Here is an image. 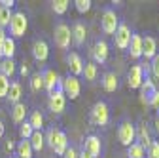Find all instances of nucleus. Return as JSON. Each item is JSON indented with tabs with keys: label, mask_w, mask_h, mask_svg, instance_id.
I'll return each mask as SVG.
<instances>
[{
	"label": "nucleus",
	"mask_w": 159,
	"mask_h": 158,
	"mask_svg": "<svg viewBox=\"0 0 159 158\" xmlns=\"http://www.w3.org/2000/svg\"><path fill=\"white\" fill-rule=\"evenodd\" d=\"M44 137H46L48 145L55 151V154L63 156V154L66 152V149H68V137H66V133H65V131L51 128V130H48V133H46Z\"/></svg>",
	"instance_id": "1"
},
{
	"label": "nucleus",
	"mask_w": 159,
	"mask_h": 158,
	"mask_svg": "<svg viewBox=\"0 0 159 158\" xmlns=\"http://www.w3.org/2000/svg\"><path fill=\"white\" fill-rule=\"evenodd\" d=\"M10 34H11V38H21V36H25V32H27V27H29V19H27V15L23 13V12H15L13 15H11V19H10Z\"/></svg>",
	"instance_id": "2"
},
{
	"label": "nucleus",
	"mask_w": 159,
	"mask_h": 158,
	"mask_svg": "<svg viewBox=\"0 0 159 158\" xmlns=\"http://www.w3.org/2000/svg\"><path fill=\"white\" fill-rule=\"evenodd\" d=\"M110 120V111L104 101H97L91 109V122L95 126H106Z\"/></svg>",
	"instance_id": "3"
},
{
	"label": "nucleus",
	"mask_w": 159,
	"mask_h": 158,
	"mask_svg": "<svg viewBox=\"0 0 159 158\" xmlns=\"http://www.w3.org/2000/svg\"><path fill=\"white\" fill-rule=\"evenodd\" d=\"M117 139H119V143L125 145V147L133 145L134 139H136V128L129 120H123L121 124L117 126Z\"/></svg>",
	"instance_id": "4"
},
{
	"label": "nucleus",
	"mask_w": 159,
	"mask_h": 158,
	"mask_svg": "<svg viewBox=\"0 0 159 158\" xmlns=\"http://www.w3.org/2000/svg\"><path fill=\"white\" fill-rule=\"evenodd\" d=\"M53 40H55V46L61 48V50H66L72 42V32H70V27L65 25V23H59L55 27V34H53Z\"/></svg>",
	"instance_id": "5"
},
{
	"label": "nucleus",
	"mask_w": 159,
	"mask_h": 158,
	"mask_svg": "<svg viewBox=\"0 0 159 158\" xmlns=\"http://www.w3.org/2000/svg\"><path fill=\"white\" fill-rule=\"evenodd\" d=\"M61 90H63L65 97L78 99V97H80V91H82V84H80V80H78L76 76L68 74L66 78H63V80H61Z\"/></svg>",
	"instance_id": "6"
},
{
	"label": "nucleus",
	"mask_w": 159,
	"mask_h": 158,
	"mask_svg": "<svg viewBox=\"0 0 159 158\" xmlns=\"http://www.w3.org/2000/svg\"><path fill=\"white\" fill-rule=\"evenodd\" d=\"M131 34L133 32H131L129 25L119 23L117 29H116V32H114V46L117 50H127L129 48V42H131Z\"/></svg>",
	"instance_id": "7"
},
{
	"label": "nucleus",
	"mask_w": 159,
	"mask_h": 158,
	"mask_svg": "<svg viewBox=\"0 0 159 158\" xmlns=\"http://www.w3.org/2000/svg\"><path fill=\"white\" fill-rule=\"evenodd\" d=\"M65 105H66V97H65L63 90H61V88L53 90V91L49 93V99H48V107H49V111L55 112V114H61V112L65 111Z\"/></svg>",
	"instance_id": "8"
},
{
	"label": "nucleus",
	"mask_w": 159,
	"mask_h": 158,
	"mask_svg": "<svg viewBox=\"0 0 159 158\" xmlns=\"http://www.w3.org/2000/svg\"><path fill=\"white\" fill-rule=\"evenodd\" d=\"M117 25H119V19H117L116 12H114V10H110V8H108V10H104V12H102V19H101V27H102L104 34H112V36H114V32H116Z\"/></svg>",
	"instance_id": "9"
},
{
	"label": "nucleus",
	"mask_w": 159,
	"mask_h": 158,
	"mask_svg": "<svg viewBox=\"0 0 159 158\" xmlns=\"http://www.w3.org/2000/svg\"><path fill=\"white\" fill-rule=\"evenodd\" d=\"M142 82H144V69H142V65L131 67V71L127 74V84H129V88L131 90H138V88L142 86Z\"/></svg>",
	"instance_id": "10"
},
{
	"label": "nucleus",
	"mask_w": 159,
	"mask_h": 158,
	"mask_svg": "<svg viewBox=\"0 0 159 158\" xmlns=\"http://www.w3.org/2000/svg\"><path fill=\"white\" fill-rule=\"evenodd\" d=\"M42 78H44V88L51 93L53 90H57V88H61V80L63 78L59 76L53 69H48V71H44L42 72Z\"/></svg>",
	"instance_id": "11"
},
{
	"label": "nucleus",
	"mask_w": 159,
	"mask_h": 158,
	"mask_svg": "<svg viewBox=\"0 0 159 158\" xmlns=\"http://www.w3.org/2000/svg\"><path fill=\"white\" fill-rule=\"evenodd\" d=\"M140 90V95H138V99H140V103L142 105H148L150 103V99H152V95L157 91V88H155V84H153V80L152 78H144V82H142V86L138 88Z\"/></svg>",
	"instance_id": "12"
},
{
	"label": "nucleus",
	"mask_w": 159,
	"mask_h": 158,
	"mask_svg": "<svg viewBox=\"0 0 159 158\" xmlns=\"http://www.w3.org/2000/svg\"><path fill=\"white\" fill-rule=\"evenodd\" d=\"M91 55H93V59H95V63H106V59H108V44L104 42V40H98V42H95V46H93V50H91Z\"/></svg>",
	"instance_id": "13"
},
{
	"label": "nucleus",
	"mask_w": 159,
	"mask_h": 158,
	"mask_svg": "<svg viewBox=\"0 0 159 158\" xmlns=\"http://www.w3.org/2000/svg\"><path fill=\"white\" fill-rule=\"evenodd\" d=\"M101 139H98L97 135H87L85 137V145H84V151L91 156V158H97L101 156Z\"/></svg>",
	"instance_id": "14"
},
{
	"label": "nucleus",
	"mask_w": 159,
	"mask_h": 158,
	"mask_svg": "<svg viewBox=\"0 0 159 158\" xmlns=\"http://www.w3.org/2000/svg\"><path fill=\"white\" fill-rule=\"evenodd\" d=\"M66 63H68V71H70V74H72V76H76V78H78V74H82V72H84V61H82V57H80L76 52L68 53Z\"/></svg>",
	"instance_id": "15"
},
{
	"label": "nucleus",
	"mask_w": 159,
	"mask_h": 158,
	"mask_svg": "<svg viewBox=\"0 0 159 158\" xmlns=\"http://www.w3.org/2000/svg\"><path fill=\"white\" fill-rule=\"evenodd\" d=\"M157 55V42L153 36H146L142 38V57L146 59H153Z\"/></svg>",
	"instance_id": "16"
},
{
	"label": "nucleus",
	"mask_w": 159,
	"mask_h": 158,
	"mask_svg": "<svg viewBox=\"0 0 159 158\" xmlns=\"http://www.w3.org/2000/svg\"><path fill=\"white\" fill-rule=\"evenodd\" d=\"M129 55H131V59H138V57H142V36H140V34H131Z\"/></svg>",
	"instance_id": "17"
},
{
	"label": "nucleus",
	"mask_w": 159,
	"mask_h": 158,
	"mask_svg": "<svg viewBox=\"0 0 159 158\" xmlns=\"http://www.w3.org/2000/svg\"><path fill=\"white\" fill-rule=\"evenodd\" d=\"M32 55H34L36 61H46L48 55H49L48 44L44 40H34V44H32Z\"/></svg>",
	"instance_id": "18"
},
{
	"label": "nucleus",
	"mask_w": 159,
	"mask_h": 158,
	"mask_svg": "<svg viewBox=\"0 0 159 158\" xmlns=\"http://www.w3.org/2000/svg\"><path fill=\"white\" fill-rule=\"evenodd\" d=\"M70 32H72V42H74V46H82L85 42L87 29H85L84 23H74V27H72Z\"/></svg>",
	"instance_id": "19"
},
{
	"label": "nucleus",
	"mask_w": 159,
	"mask_h": 158,
	"mask_svg": "<svg viewBox=\"0 0 159 158\" xmlns=\"http://www.w3.org/2000/svg\"><path fill=\"white\" fill-rule=\"evenodd\" d=\"M21 95H23V90H21V84L19 82H11L10 84V90H8V101L11 105H17V103H21L19 99H21Z\"/></svg>",
	"instance_id": "20"
},
{
	"label": "nucleus",
	"mask_w": 159,
	"mask_h": 158,
	"mask_svg": "<svg viewBox=\"0 0 159 158\" xmlns=\"http://www.w3.org/2000/svg\"><path fill=\"white\" fill-rule=\"evenodd\" d=\"M25 116H27V105H25V103L13 105V109H11V120H13L15 124H23Z\"/></svg>",
	"instance_id": "21"
},
{
	"label": "nucleus",
	"mask_w": 159,
	"mask_h": 158,
	"mask_svg": "<svg viewBox=\"0 0 159 158\" xmlns=\"http://www.w3.org/2000/svg\"><path fill=\"white\" fill-rule=\"evenodd\" d=\"M117 86H119L117 76H116L114 72H104V76H102V88H104L106 91H116Z\"/></svg>",
	"instance_id": "22"
},
{
	"label": "nucleus",
	"mask_w": 159,
	"mask_h": 158,
	"mask_svg": "<svg viewBox=\"0 0 159 158\" xmlns=\"http://www.w3.org/2000/svg\"><path fill=\"white\" fill-rule=\"evenodd\" d=\"M2 57L4 59H13V55H15V40L11 36H6V40H4V44H2Z\"/></svg>",
	"instance_id": "23"
},
{
	"label": "nucleus",
	"mask_w": 159,
	"mask_h": 158,
	"mask_svg": "<svg viewBox=\"0 0 159 158\" xmlns=\"http://www.w3.org/2000/svg\"><path fill=\"white\" fill-rule=\"evenodd\" d=\"M136 137H138V141H136V143H140L144 149H148V147L152 145V139H150V131H148L146 124L138 126V130H136Z\"/></svg>",
	"instance_id": "24"
},
{
	"label": "nucleus",
	"mask_w": 159,
	"mask_h": 158,
	"mask_svg": "<svg viewBox=\"0 0 159 158\" xmlns=\"http://www.w3.org/2000/svg\"><path fill=\"white\" fill-rule=\"evenodd\" d=\"M127 158H146V149L140 143H133L127 147Z\"/></svg>",
	"instance_id": "25"
},
{
	"label": "nucleus",
	"mask_w": 159,
	"mask_h": 158,
	"mask_svg": "<svg viewBox=\"0 0 159 158\" xmlns=\"http://www.w3.org/2000/svg\"><path fill=\"white\" fill-rule=\"evenodd\" d=\"M0 74L6 76V78H11L15 74V63H13V59H2V61H0Z\"/></svg>",
	"instance_id": "26"
},
{
	"label": "nucleus",
	"mask_w": 159,
	"mask_h": 158,
	"mask_svg": "<svg viewBox=\"0 0 159 158\" xmlns=\"http://www.w3.org/2000/svg\"><path fill=\"white\" fill-rule=\"evenodd\" d=\"M29 143H30L32 151H42V149H44V143H46V137H44L42 131H32Z\"/></svg>",
	"instance_id": "27"
},
{
	"label": "nucleus",
	"mask_w": 159,
	"mask_h": 158,
	"mask_svg": "<svg viewBox=\"0 0 159 158\" xmlns=\"http://www.w3.org/2000/svg\"><path fill=\"white\" fill-rule=\"evenodd\" d=\"M15 151H17V158H32V147H30V143L29 141H19V145L15 147Z\"/></svg>",
	"instance_id": "28"
},
{
	"label": "nucleus",
	"mask_w": 159,
	"mask_h": 158,
	"mask_svg": "<svg viewBox=\"0 0 159 158\" xmlns=\"http://www.w3.org/2000/svg\"><path fill=\"white\" fill-rule=\"evenodd\" d=\"M29 124L32 126L34 131H42V128H44V116H42V112H40V111H34V112L30 114Z\"/></svg>",
	"instance_id": "29"
},
{
	"label": "nucleus",
	"mask_w": 159,
	"mask_h": 158,
	"mask_svg": "<svg viewBox=\"0 0 159 158\" xmlns=\"http://www.w3.org/2000/svg\"><path fill=\"white\" fill-rule=\"evenodd\" d=\"M82 74L85 76V80L93 82L95 78H97V74H98V71H97V65H95V63H85V65H84V72H82Z\"/></svg>",
	"instance_id": "30"
},
{
	"label": "nucleus",
	"mask_w": 159,
	"mask_h": 158,
	"mask_svg": "<svg viewBox=\"0 0 159 158\" xmlns=\"http://www.w3.org/2000/svg\"><path fill=\"white\" fill-rule=\"evenodd\" d=\"M11 15H13V12L10 8H2V6H0V29H4V27L10 25Z\"/></svg>",
	"instance_id": "31"
},
{
	"label": "nucleus",
	"mask_w": 159,
	"mask_h": 158,
	"mask_svg": "<svg viewBox=\"0 0 159 158\" xmlns=\"http://www.w3.org/2000/svg\"><path fill=\"white\" fill-rule=\"evenodd\" d=\"M68 0H55V2H53V12L57 13V15H63V13H66V10H68Z\"/></svg>",
	"instance_id": "32"
},
{
	"label": "nucleus",
	"mask_w": 159,
	"mask_h": 158,
	"mask_svg": "<svg viewBox=\"0 0 159 158\" xmlns=\"http://www.w3.org/2000/svg\"><path fill=\"white\" fill-rule=\"evenodd\" d=\"M30 88H32V91H38V90L44 88V78H42V74H40V72L32 74V78H30Z\"/></svg>",
	"instance_id": "33"
},
{
	"label": "nucleus",
	"mask_w": 159,
	"mask_h": 158,
	"mask_svg": "<svg viewBox=\"0 0 159 158\" xmlns=\"http://www.w3.org/2000/svg\"><path fill=\"white\" fill-rule=\"evenodd\" d=\"M32 131H34V130H32V126H30L29 122H23V124H21V128H19V135H21L25 141H29V139H30Z\"/></svg>",
	"instance_id": "34"
},
{
	"label": "nucleus",
	"mask_w": 159,
	"mask_h": 158,
	"mask_svg": "<svg viewBox=\"0 0 159 158\" xmlns=\"http://www.w3.org/2000/svg\"><path fill=\"white\" fill-rule=\"evenodd\" d=\"M74 4H76V10H78L80 13H87V12L91 10V4H93V2H91V0H76Z\"/></svg>",
	"instance_id": "35"
},
{
	"label": "nucleus",
	"mask_w": 159,
	"mask_h": 158,
	"mask_svg": "<svg viewBox=\"0 0 159 158\" xmlns=\"http://www.w3.org/2000/svg\"><path fill=\"white\" fill-rule=\"evenodd\" d=\"M8 90H10V78L0 74V99L8 95Z\"/></svg>",
	"instance_id": "36"
},
{
	"label": "nucleus",
	"mask_w": 159,
	"mask_h": 158,
	"mask_svg": "<svg viewBox=\"0 0 159 158\" xmlns=\"http://www.w3.org/2000/svg\"><path fill=\"white\" fill-rule=\"evenodd\" d=\"M148 158H159V141H152V145L146 149Z\"/></svg>",
	"instance_id": "37"
},
{
	"label": "nucleus",
	"mask_w": 159,
	"mask_h": 158,
	"mask_svg": "<svg viewBox=\"0 0 159 158\" xmlns=\"http://www.w3.org/2000/svg\"><path fill=\"white\" fill-rule=\"evenodd\" d=\"M150 69H152V74H153L155 78H159V52H157V55L152 59V65H150Z\"/></svg>",
	"instance_id": "38"
},
{
	"label": "nucleus",
	"mask_w": 159,
	"mask_h": 158,
	"mask_svg": "<svg viewBox=\"0 0 159 158\" xmlns=\"http://www.w3.org/2000/svg\"><path fill=\"white\" fill-rule=\"evenodd\" d=\"M152 109H155V111H159V90L152 95V99H150V103H148Z\"/></svg>",
	"instance_id": "39"
},
{
	"label": "nucleus",
	"mask_w": 159,
	"mask_h": 158,
	"mask_svg": "<svg viewBox=\"0 0 159 158\" xmlns=\"http://www.w3.org/2000/svg\"><path fill=\"white\" fill-rule=\"evenodd\" d=\"M78 154H80V152H78L74 147H68V149H66V152H65L63 156H65V158H78Z\"/></svg>",
	"instance_id": "40"
},
{
	"label": "nucleus",
	"mask_w": 159,
	"mask_h": 158,
	"mask_svg": "<svg viewBox=\"0 0 159 158\" xmlns=\"http://www.w3.org/2000/svg\"><path fill=\"white\" fill-rule=\"evenodd\" d=\"M0 6H2V8H13L15 6V2H13V0H2V2H0Z\"/></svg>",
	"instance_id": "41"
},
{
	"label": "nucleus",
	"mask_w": 159,
	"mask_h": 158,
	"mask_svg": "<svg viewBox=\"0 0 159 158\" xmlns=\"http://www.w3.org/2000/svg\"><path fill=\"white\" fill-rule=\"evenodd\" d=\"M4 40H6V31H4V29H0V50H2ZM0 57H2V52H0Z\"/></svg>",
	"instance_id": "42"
},
{
	"label": "nucleus",
	"mask_w": 159,
	"mask_h": 158,
	"mask_svg": "<svg viewBox=\"0 0 159 158\" xmlns=\"http://www.w3.org/2000/svg\"><path fill=\"white\" fill-rule=\"evenodd\" d=\"M19 72H21L23 76H27V74H29V65H27V63H25V65H21V71H19Z\"/></svg>",
	"instance_id": "43"
},
{
	"label": "nucleus",
	"mask_w": 159,
	"mask_h": 158,
	"mask_svg": "<svg viewBox=\"0 0 159 158\" xmlns=\"http://www.w3.org/2000/svg\"><path fill=\"white\" fill-rule=\"evenodd\" d=\"M78 158H91V156H89V154H87L85 151H82V152H80V154H78Z\"/></svg>",
	"instance_id": "44"
},
{
	"label": "nucleus",
	"mask_w": 159,
	"mask_h": 158,
	"mask_svg": "<svg viewBox=\"0 0 159 158\" xmlns=\"http://www.w3.org/2000/svg\"><path fill=\"white\" fill-rule=\"evenodd\" d=\"M155 130H157V131H159V114H157V116H155Z\"/></svg>",
	"instance_id": "45"
},
{
	"label": "nucleus",
	"mask_w": 159,
	"mask_h": 158,
	"mask_svg": "<svg viewBox=\"0 0 159 158\" xmlns=\"http://www.w3.org/2000/svg\"><path fill=\"white\" fill-rule=\"evenodd\" d=\"M6 149H8V151H11V149H13V143H11V141H8V143H6Z\"/></svg>",
	"instance_id": "46"
},
{
	"label": "nucleus",
	"mask_w": 159,
	"mask_h": 158,
	"mask_svg": "<svg viewBox=\"0 0 159 158\" xmlns=\"http://www.w3.org/2000/svg\"><path fill=\"white\" fill-rule=\"evenodd\" d=\"M2 135H4V124L0 122V137H2Z\"/></svg>",
	"instance_id": "47"
}]
</instances>
